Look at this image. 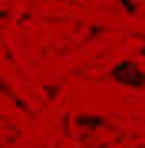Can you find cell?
Returning <instances> with one entry per match:
<instances>
[{"label": "cell", "mask_w": 145, "mask_h": 148, "mask_svg": "<svg viewBox=\"0 0 145 148\" xmlns=\"http://www.w3.org/2000/svg\"><path fill=\"white\" fill-rule=\"evenodd\" d=\"M109 79L119 82V86H129V89H142L145 86V69L139 63H132V59H122V63H115L109 69Z\"/></svg>", "instance_id": "obj_1"}, {"label": "cell", "mask_w": 145, "mask_h": 148, "mask_svg": "<svg viewBox=\"0 0 145 148\" xmlns=\"http://www.w3.org/2000/svg\"><path fill=\"white\" fill-rule=\"evenodd\" d=\"M76 125H79L82 132H96V128L109 125V119H106V115H89V112H86V115H79V119H76Z\"/></svg>", "instance_id": "obj_2"}, {"label": "cell", "mask_w": 145, "mask_h": 148, "mask_svg": "<svg viewBox=\"0 0 145 148\" xmlns=\"http://www.w3.org/2000/svg\"><path fill=\"white\" fill-rule=\"evenodd\" d=\"M96 148H112V145H96Z\"/></svg>", "instance_id": "obj_3"}]
</instances>
